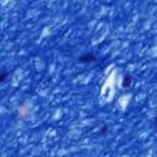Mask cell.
<instances>
[{
	"label": "cell",
	"mask_w": 157,
	"mask_h": 157,
	"mask_svg": "<svg viewBox=\"0 0 157 157\" xmlns=\"http://www.w3.org/2000/svg\"><path fill=\"white\" fill-rule=\"evenodd\" d=\"M95 60H96V58L91 54H86V55L80 56V61H82V63H91V61H95Z\"/></svg>",
	"instance_id": "1"
},
{
	"label": "cell",
	"mask_w": 157,
	"mask_h": 157,
	"mask_svg": "<svg viewBox=\"0 0 157 157\" xmlns=\"http://www.w3.org/2000/svg\"><path fill=\"white\" fill-rule=\"evenodd\" d=\"M131 82H133V79H131L130 75H125L123 79V82H122V86L123 87H129L131 85Z\"/></svg>",
	"instance_id": "2"
},
{
	"label": "cell",
	"mask_w": 157,
	"mask_h": 157,
	"mask_svg": "<svg viewBox=\"0 0 157 157\" xmlns=\"http://www.w3.org/2000/svg\"><path fill=\"white\" fill-rule=\"evenodd\" d=\"M6 76H7V74H6V72H3V74H1V76H0L1 81H5V80H6Z\"/></svg>",
	"instance_id": "3"
}]
</instances>
